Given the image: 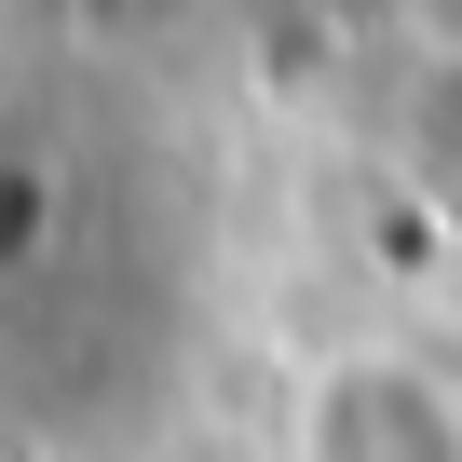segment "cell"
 I'll use <instances>...</instances> for the list:
<instances>
[{"mask_svg": "<svg viewBox=\"0 0 462 462\" xmlns=\"http://www.w3.org/2000/svg\"><path fill=\"white\" fill-rule=\"evenodd\" d=\"M286 462H462V367L421 340H340L286 381Z\"/></svg>", "mask_w": 462, "mask_h": 462, "instance_id": "obj_1", "label": "cell"}, {"mask_svg": "<svg viewBox=\"0 0 462 462\" xmlns=\"http://www.w3.org/2000/svg\"><path fill=\"white\" fill-rule=\"evenodd\" d=\"M408 14H421V28L448 42V55H462V0H408Z\"/></svg>", "mask_w": 462, "mask_h": 462, "instance_id": "obj_2", "label": "cell"}]
</instances>
